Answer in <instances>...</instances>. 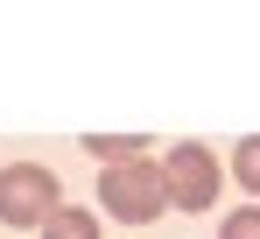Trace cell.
I'll list each match as a JSON object with an SVG mask.
<instances>
[{
    "label": "cell",
    "mask_w": 260,
    "mask_h": 239,
    "mask_svg": "<svg viewBox=\"0 0 260 239\" xmlns=\"http://www.w3.org/2000/svg\"><path fill=\"white\" fill-rule=\"evenodd\" d=\"M56 176L43 162H7L0 169V225H21V232H43V218L56 211Z\"/></svg>",
    "instance_id": "cell-1"
},
{
    "label": "cell",
    "mask_w": 260,
    "mask_h": 239,
    "mask_svg": "<svg viewBox=\"0 0 260 239\" xmlns=\"http://www.w3.org/2000/svg\"><path fill=\"white\" fill-rule=\"evenodd\" d=\"M155 176H162L169 211H211V204H218V162H211V148H197V141L169 148Z\"/></svg>",
    "instance_id": "cell-2"
},
{
    "label": "cell",
    "mask_w": 260,
    "mask_h": 239,
    "mask_svg": "<svg viewBox=\"0 0 260 239\" xmlns=\"http://www.w3.org/2000/svg\"><path fill=\"white\" fill-rule=\"evenodd\" d=\"M99 204H106V218H120V225H148L155 211H169V197H162V176H155V162H127V169H106V176H99Z\"/></svg>",
    "instance_id": "cell-3"
},
{
    "label": "cell",
    "mask_w": 260,
    "mask_h": 239,
    "mask_svg": "<svg viewBox=\"0 0 260 239\" xmlns=\"http://www.w3.org/2000/svg\"><path fill=\"white\" fill-rule=\"evenodd\" d=\"M85 148H91V162H106V169H127V162H148L141 148H155V141H141V134H91Z\"/></svg>",
    "instance_id": "cell-4"
},
{
    "label": "cell",
    "mask_w": 260,
    "mask_h": 239,
    "mask_svg": "<svg viewBox=\"0 0 260 239\" xmlns=\"http://www.w3.org/2000/svg\"><path fill=\"white\" fill-rule=\"evenodd\" d=\"M43 239H99V218L78 211V204H56V211L43 218Z\"/></svg>",
    "instance_id": "cell-5"
},
{
    "label": "cell",
    "mask_w": 260,
    "mask_h": 239,
    "mask_svg": "<svg viewBox=\"0 0 260 239\" xmlns=\"http://www.w3.org/2000/svg\"><path fill=\"white\" fill-rule=\"evenodd\" d=\"M218 239H260V204H239V211H225Z\"/></svg>",
    "instance_id": "cell-6"
},
{
    "label": "cell",
    "mask_w": 260,
    "mask_h": 239,
    "mask_svg": "<svg viewBox=\"0 0 260 239\" xmlns=\"http://www.w3.org/2000/svg\"><path fill=\"white\" fill-rule=\"evenodd\" d=\"M232 169H239V183L260 197V134H253V141H239V162H232Z\"/></svg>",
    "instance_id": "cell-7"
}]
</instances>
